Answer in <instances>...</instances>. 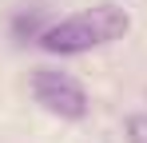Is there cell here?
<instances>
[{"label": "cell", "mask_w": 147, "mask_h": 143, "mask_svg": "<svg viewBox=\"0 0 147 143\" xmlns=\"http://www.w3.org/2000/svg\"><path fill=\"white\" fill-rule=\"evenodd\" d=\"M131 28V16L115 8V4H96V8H84L76 16H64V20L48 24L36 40L44 52L52 56H80V52H92V48L115 44L127 36Z\"/></svg>", "instance_id": "6da1fadb"}, {"label": "cell", "mask_w": 147, "mask_h": 143, "mask_svg": "<svg viewBox=\"0 0 147 143\" xmlns=\"http://www.w3.org/2000/svg\"><path fill=\"white\" fill-rule=\"evenodd\" d=\"M32 95H36V103L44 111H52L60 119H84L88 115V92L72 76H64L56 68H36L32 72Z\"/></svg>", "instance_id": "7a4b0ae2"}, {"label": "cell", "mask_w": 147, "mask_h": 143, "mask_svg": "<svg viewBox=\"0 0 147 143\" xmlns=\"http://www.w3.org/2000/svg\"><path fill=\"white\" fill-rule=\"evenodd\" d=\"M127 139L131 143H147V115H131L127 119Z\"/></svg>", "instance_id": "3957f363"}, {"label": "cell", "mask_w": 147, "mask_h": 143, "mask_svg": "<svg viewBox=\"0 0 147 143\" xmlns=\"http://www.w3.org/2000/svg\"><path fill=\"white\" fill-rule=\"evenodd\" d=\"M36 36V20H32V16H20V20H16V36Z\"/></svg>", "instance_id": "277c9868"}]
</instances>
